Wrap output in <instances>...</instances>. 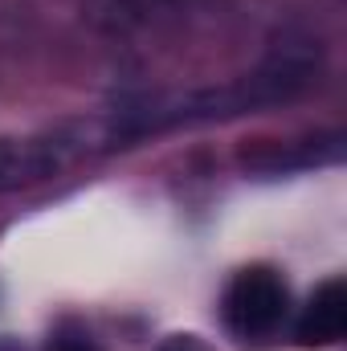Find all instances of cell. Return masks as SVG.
I'll return each mask as SVG.
<instances>
[{
  "label": "cell",
  "mask_w": 347,
  "mask_h": 351,
  "mask_svg": "<svg viewBox=\"0 0 347 351\" xmlns=\"http://www.w3.org/2000/svg\"><path fill=\"white\" fill-rule=\"evenodd\" d=\"M282 319H286V282L265 265L241 269L225 294V323L241 339H261L274 335Z\"/></svg>",
  "instance_id": "2"
},
{
  "label": "cell",
  "mask_w": 347,
  "mask_h": 351,
  "mask_svg": "<svg viewBox=\"0 0 347 351\" xmlns=\"http://www.w3.org/2000/svg\"><path fill=\"white\" fill-rule=\"evenodd\" d=\"M160 351H204V348H200L192 335H176V339H168V343H164Z\"/></svg>",
  "instance_id": "6"
},
{
  "label": "cell",
  "mask_w": 347,
  "mask_h": 351,
  "mask_svg": "<svg viewBox=\"0 0 347 351\" xmlns=\"http://www.w3.org/2000/svg\"><path fill=\"white\" fill-rule=\"evenodd\" d=\"M90 152H102V135L94 119L62 123L41 135H8L0 139V196L45 184L49 176L66 172L74 160H82Z\"/></svg>",
  "instance_id": "1"
},
{
  "label": "cell",
  "mask_w": 347,
  "mask_h": 351,
  "mask_svg": "<svg viewBox=\"0 0 347 351\" xmlns=\"http://www.w3.org/2000/svg\"><path fill=\"white\" fill-rule=\"evenodd\" d=\"M49 351H102V348L90 339L86 331H58L49 339Z\"/></svg>",
  "instance_id": "5"
},
{
  "label": "cell",
  "mask_w": 347,
  "mask_h": 351,
  "mask_svg": "<svg viewBox=\"0 0 347 351\" xmlns=\"http://www.w3.org/2000/svg\"><path fill=\"white\" fill-rule=\"evenodd\" d=\"M344 156V135H323V139H302V143H258L241 152L246 168L258 172H294V168H315V164H331Z\"/></svg>",
  "instance_id": "4"
},
{
  "label": "cell",
  "mask_w": 347,
  "mask_h": 351,
  "mask_svg": "<svg viewBox=\"0 0 347 351\" xmlns=\"http://www.w3.org/2000/svg\"><path fill=\"white\" fill-rule=\"evenodd\" d=\"M347 335V286L339 278L323 282L307 311L298 315V343L302 348H331Z\"/></svg>",
  "instance_id": "3"
}]
</instances>
